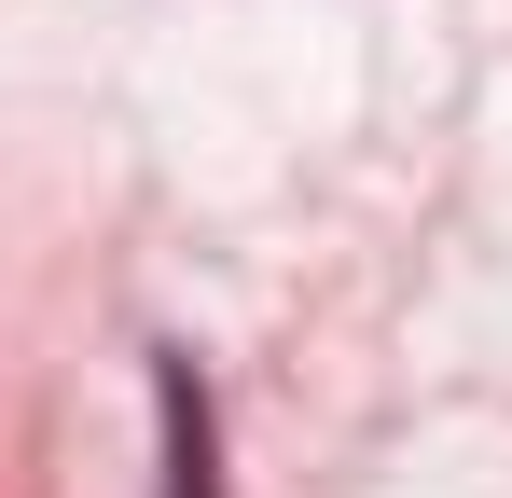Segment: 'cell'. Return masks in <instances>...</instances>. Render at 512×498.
Listing matches in <instances>:
<instances>
[{
    "label": "cell",
    "mask_w": 512,
    "mask_h": 498,
    "mask_svg": "<svg viewBox=\"0 0 512 498\" xmlns=\"http://www.w3.org/2000/svg\"><path fill=\"white\" fill-rule=\"evenodd\" d=\"M167 498H222V457H208V388L167 360Z\"/></svg>",
    "instance_id": "obj_1"
}]
</instances>
